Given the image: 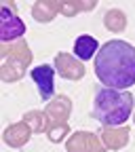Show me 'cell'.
<instances>
[{
    "mask_svg": "<svg viewBox=\"0 0 135 152\" xmlns=\"http://www.w3.org/2000/svg\"><path fill=\"white\" fill-rule=\"evenodd\" d=\"M95 74L104 87L127 91L135 85V47L125 40H110L95 55Z\"/></svg>",
    "mask_w": 135,
    "mask_h": 152,
    "instance_id": "1",
    "label": "cell"
},
{
    "mask_svg": "<svg viewBox=\"0 0 135 152\" xmlns=\"http://www.w3.org/2000/svg\"><path fill=\"white\" fill-rule=\"evenodd\" d=\"M133 95L110 87H97L93 97V118L104 127H120L133 112Z\"/></svg>",
    "mask_w": 135,
    "mask_h": 152,
    "instance_id": "2",
    "label": "cell"
},
{
    "mask_svg": "<svg viewBox=\"0 0 135 152\" xmlns=\"http://www.w3.org/2000/svg\"><path fill=\"white\" fill-rule=\"evenodd\" d=\"M30 76H32V80L36 83L38 93H40V97L45 102L55 95V70H53V66H49V64L36 66V68H32Z\"/></svg>",
    "mask_w": 135,
    "mask_h": 152,
    "instance_id": "4",
    "label": "cell"
},
{
    "mask_svg": "<svg viewBox=\"0 0 135 152\" xmlns=\"http://www.w3.org/2000/svg\"><path fill=\"white\" fill-rule=\"evenodd\" d=\"M26 34V23L15 15L9 7L0 9V38L2 42H13L17 38H21Z\"/></svg>",
    "mask_w": 135,
    "mask_h": 152,
    "instance_id": "3",
    "label": "cell"
},
{
    "mask_svg": "<svg viewBox=\"0 0 135 152\" xmlns=\"http://www.w3.org/2000/svg\"><path fill=\"white\" fill-rule=\"evenodd\" d=\"M99 42L95 40L93 36H89V34H82V36H78L76 38V42H74V49H72V55L76 57L78 61H89L91 57H95L99 53Z\"/></svg>",
    "mask_w": 135,
    "mask_h": 152,
    "instance_id": "5",
    "label": "cell"
}]
</instances>
